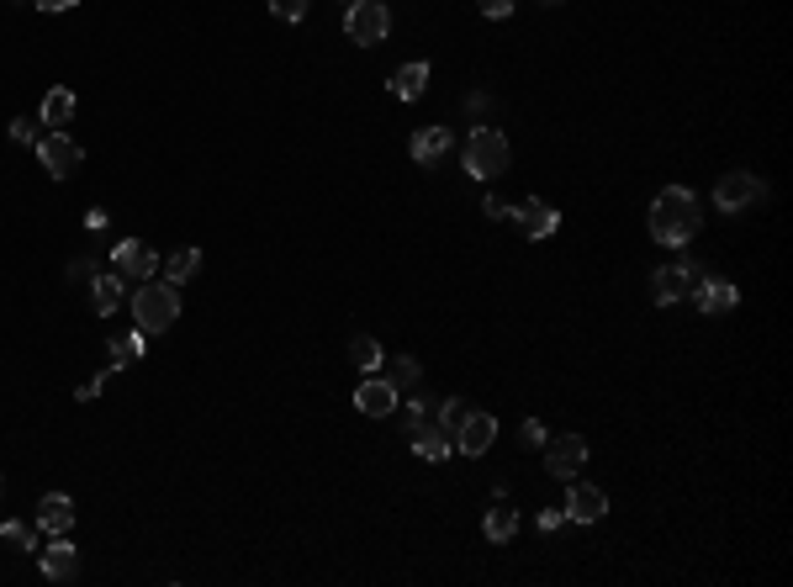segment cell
Masks as SVG:
<instances>
[{"instance_id":"6da1fadb","label":"cell","mask_w":793,"mask_h":587,"mask_svg":"<svg viewBox=\"0 0 793 587\" xmlns=\"http://www.w3.org/2000/svg\"><path fill=\"white\" fill-rule=\"evenodd\" d=\"M698 223H704V212H698V196L688 186H667L651 201V238H656V244L682 249L698 233Z\"/></svg>"},{"instance_id":"7a4b0ae2","label":"cell","mask_w":793,"mask_h":587,"mask_svg":"<svg viewBox=\"0 0 793 587\" xmlns=\"http://www.w3.org/2000/svg\"><path fill=\"white\" fill-rule=\"evenodd\" d=\"M175 318H180V297H175V286L170 281H143L138 291H133V328H143V334H164V328H175Z\"/></svg>"},{"instance_id":"3957f363","label":"cell","mask_w":793,"mask_h":587,"mask_svg":"<svg viewBox=\"0 0 793 587\" xmlns=\"http://www.w3.org/2000/svg\"><path fill=\"white\" fill-rule=\"evenodd\" d=\"M508 159H513L508 133H497V127H471V138H466V175L497 180V175L508 170Z\"/></svg>"},{"instance_id":"277c9868","label":"cell","mask_w":793,"mask_h":587,"mask_svg":"<svg viewBox=\"0 0 793 587\" xmlns=\"http://www.w3.org/2000/svg\"><path fill=\"white\" fill-rule=\"evenodd\" d=\"M386 32H392V11H386L381 0H355V6L344 11V38L349 43L376 48V43H386Z\"/></svg>"},{"instance_id":"5b68a950","label":"cell","mask_w":793,"mask_h":587,"mask_svg":"<svg viewBox=\"0 0 793 587\" xmlns=\"http://www.w3.org/2000/svg\"><path fill=\"white\" fill-rule=\"evenodd\" d=\"M762 196H767L762 175H751V170H730V175H719V186H714V207H719V212H751Z\"/></svg>"},{"instance_id":"8992f818","label":"cell","mask_w":793,"mask_h":587,"mask_svg":"<svg viewBox=\"0 0 793 587\" xmlns=\"http://www.w3.org/2000/svg\"><path fill=\"white\" fill-rule=\"evenodd\" d=\"M38 159H43V170H48L53 180H69V175L85 164V149L64 133V127H53V133L38 138Z\"/></svg>"},{"instance_id":"52a82bcc","label":"cell","mask_w":793,"mask_h":587,"mask_svg":"<svg viewBox=\"0 0 793 587\" xmlns=\"http://www.w3.org/2000/svg\"><path fill=\"white\" fill-rule=\"evenodd\" d=\"M698 281H704V270L688 265V260L661 265V270L651 275V297H656L661 307H672V302H682V297H693V286H698Z\"/></svg>"},{"instance_id":"ba28073f","label":"cell","mask_w":793,"mask_h":587,"mask_svg":"<svg viewBox=\"0 0 793 587\" xmlns=\"http://www.w3.org/2000/svg\"><path fill=\"white\" fill-rule=\"evenodd\" d=\"M545 471L550 476H561V482H571L582 466H587V439L582 434H556V439H545Z\"/></svg>"},{"instance_id":"9c48e42d","label":"cell","mask_w":793,"mask_h":587,"mask_svg":"<svg viewBox=\"0 0 793 587\" xmlns=\"http://www.w3.org/2000/svg\"><path fill=\"white\" fill-rule=\"evenodd\" d=\"M112 270L122 275V281H154V275H159V254L143 244V238H122V244L112 249Z\"/></svg>"},{"instance_id":"30bf717a","label":"cell","mask_w":793,"mask_h":587,"mask_svg":"<svg viewBox=\"0 0 793 587\" xmlns=\"http://www.w3.org/2000/svg\"><path fill=\"white\" fill-rule=\"evenodd\" d=\"M492 439H497V418L482 413V408H471L466 418H460V429H455V450L466 455V461H476V455L492 450Z\"/></svg>"},{"instance_id":"8fae6325","label":"cell","mask_w":793,"mask_h":587,"mask_svg":"<svg viewBox=\"0 0 793 587\" xmlns=\"http://www.w3.org/2000/svg\"><path fill=\"white\" fill-rule=\"evenodd\" d=\"M397 397H402V392H397L381 371H365V381L355 387V408H360L365 418H392V413H397Z\"/></svg>"},{"instance_id":"7c38bea8","label":"cell","mask_w":793,"mask_h":587,"mask_svg":"<svg viewBox=\"0 0 793 587\" xmlns=\"http://www.w3.org/2000/svg\"><path fill=\"white\" fill-rule=\"evenodd\" d=\"M513 223H519L524 238H550L561 228V212L550 207V201H540V196H524L519 207H513Z\"/></svg>"},{"instance_id":"4fadbf2b","label":"cell","mask_w":793,"mask_h":587,"mask_svg":"<svg viewBox=\"0 0 793 587\" xmlns=\"http://www.w3.org/2000/svg\"><path fill=\"white\" fill-rule=\"evenodd\" d=\"M603 513H608V492H603V487L571 482V492H566V519H571V524H598Z\"/></svg>"},{"instance_id":"5bb4252c","label":"cell","mask_w":793,"mask_h":587,"mask_svg":"<svg viewBox=\"0 0 793 587\" xmlns=\"http://www.w3.org/2000/svg\"><path fill=\"white\" fill-rule=\"evenodd\" d=\"M693 302H698V313H709V318H719V313H735V302H741V286H735V281H714V275H704V281L693 286Z\"/></svg>"},{"instance_id":"9a60e30c","label":"cell","mask_w":793,"mask_h":587,"mask_svg":"<svg viewBox=\"0 0 793 587\" xmlns=\"http://www.w3.org/2000/svg\"><path fill=\"white\" fill-rule=\"evenodd\" d=\"M38 556H43V577L48 582H75L80 577V550L69 545L64 535L53 540V545H38Z\"/></svg>"},{"instance_id":"2e32d148","label":"cell","mask_w":793,"mask_h":587,"mask_svg":"<svg viewBox=\"0 0 793 587\" xmlns=\"http://www.w3.org/2000/svg\"><path fill=\"white\" fill-rule=\"evenodd\" d=\"M450 149H455L450 127H418V133H413V143H408V154L423 164V170H434V164L445 159Z\"/></svg>"},{"instance_id":"e0dca14e","label":"cell","mask_w":793,"mask_h":587,"mask_svg":"<svg viewBox=\"0 0 793 587\" xmlns=\"http://www.w3.org/2000/svg\"><path fill=\"white\" fill-rule=\"evenodd\" d=\"M38 529H48V535H69V529H75V503H69V492H43Z\"/></svg>"},{"instance_id":"ac0fdd59","label":"cell","mask_w":793,"mask_h":587,"mask_svg":"<svg viewBox=\"0 0 793 587\" xmlns=\"http://www.w3.org/2000/svg\"><path fill=\"white\" fill-rule=\"evenodd\" d=\"M122 302H127V281H122L117 270H106V275H90V307H96L101 318H112Z\"/></svg>"},{"instance_id":"d6986e66","label":"cell","mask_w":793,"mask_h":587,"mask_svg":"<svg viewBox=\"0 0 793 587\" xmlns=\"http://www.w3.org/2000/svg\"><path fill=\"white\" fill-rule=\"evenodd\" d=\"M408 439H413V450L423 455V461H445V455L455 450V439H450V429H439L434 418H423V424H418V429H413Z\"/></svg>"},{"instance_id":"ffe728a7","label":"cell","mask_w":793,"mask_h":587,"mask_svg":"<svg viewBox=\"0 0 793 587\" xmlns=\"http://www.w3.org/2000/svg\"><path fill=\"white\" fill-rule=\"evenodd\" d=\"M423 90H429V64H423V59L402 64L397 75H392V96H397V101H418Z\"/></svg>"},{"instance_id":"44dd1931","label":"cell","mask_w":793,"mask_h":587,"mask_svg":"<svg viewBox=\"0 0 793 587\" xmlns=\"http://www.w3.org/2000/svg\"><path fill=\"white\" fill-rule=\"evenodd\" d=\"M196 270H201V249H196V244H186V249H175L170 260L159 265V281H170V286H186Z\"/></svg>"},{"instance_id":"7402d4cb","label":"cell","mask_w":793,"mask_h":587,"mask_svg":"<svg viewBox=\"0 0 793 587\" xmlns=\"http://www.w3.org/2000/svg\"><path fill=\"white\" fill-rule=\"evenodd\" d=\"M69 117H75V90L53 85L43 96V127H69Z\"/></svg>"},{"instance_id":"603a6c76","label":"cell","mask_w":793,"mask_h":587,"mask_svg":"<svg viewBox=\"0 0 793 587\" xmlns=\"http://www.w3.org/2000/svg\"><path fill=\"white\" fill-rule=\"evenodd\" d=\"M513 535H519V513L497 498V503L487 508V540H492V545H508Z\"/></svg>"},{"instance_id":"cb8c5ba5","label":"cell","mask_w":793,"mask_h":587,"mask_svg":"<svg viewBox=\"0 0 793 587\" xmlns=\"http://www.w3.org/2000/svg\"><path fill=\"white\" fill-rule=\"evenodd\" d=\"M0 540H6L11 550H22V556H38V524L32 519H6L0 524Z\"/></svg>"},{"instance_id":"d4e9b609","label":"cell","mask_w":793,"mask_h":587,"mask_svg":"<svg viewBox=\"0 0 793 587\" xmlns=\"http://www.w3.org/2000/svg\"><path fill=\"white\" fill-rule=\"evenodd\" d=\"M143 350H149V334H143V328H133V334H117V339H112V371H122V365H138Z\"/></svg>"},{"instance_id":"484cf974","label":"cell","mask_w":793,"mask_h":587,"mask_svg":"<svg viewBox=\"0 0 793 587\" xmlns=\"http://www.w3.org/2000/svg\"><path fill=\"white\" fill-rule=\"evenodd\" d=\"M381 376H386V381H392V387H397V392H408V387H418V381H423V365H418L413 355H397V360H392V365H386V371H381Z\"/></svg>"},{"instance_id":"4316f807","label":"cell","mask_w":793,"mask_h":587,"mask_svg":"<svg viewBox=\"0 0 793 587\" xmlns=\"http://www.w3.org/2000/svg\"><path fill=\"white\" fill-rule=\"evenodd\" d=\"M349 360H355L360 371H381V365H386V360H381V344H376V339H365V334H360L355 344H349Z\"/></svg>"},{"instance_id":"83f0119b","label":"cell","mask_w":793,"mask_h":587,"mask_svg":"<svg viewBox=\"0 0 793 587\" xmlns=\"http://www.w3.org/2000/svg\"><path fill=\"white\" fill-rule=\"evenodd\" d=\"M466 413H471V408H466L460 397H445V402L434 408V424H439V429H450V439H455V429H460V418H466Z\"/></svg>"},{"instance_id":"f1b7e54d","label":"cell","mask_w":793,"mask_h":587,"mask_svg":"<svg viewBox=\"0 0 793 587\" xmlns=\"http://www.w3.org/2000/svg\"><path fill=\"white\" fill-rule=\"evenodd\" d=\"M270 11L281 16V22H302V16L312 11V0H270Z\"/></svg>"},{"instance_id":"f546056e","label":"cell","mask_w":793,"mask_h":587,"mask_svg":"<svg viewBox=\"0 0 793 587\" xmlns=\"http://www.w3.org/2000/svg\"><path fill=\"white\" fill-rule=\"evenodd\" d=\"M519 445H524V450H540V445H545V424H540V418H524Z\"/></svg>"},{"instance_id":"4dcf8cb0","label":"cell","mask_w":793,"mask_h":587,"mask_svg":"<svg viewBox=\"0 0 793 587\" xmlns=\"http://www.w3.org/2000/svg\"><path fill=\"white\" fill-rule=\"evenodd\" d=\"M11 138H16V143H32V149H38V122H32V117H16V122H11Z\"/></svg>"},{"instance_id":"1f68e13d","label":"cell","mask_w":793,"mask_h":587,"mask_svg":"<svg viewBox=\"0 0 793 587\" xmlns=\"http://www.w3.org/2000/svg\"><path fill=\"white\" fill-rule=\"evenodd\" d=\"M106 381H112V371H101V376H85L80 387H75V397H80V402H90V397H101V387H106Z\"/></svg>"},{"instance_id":"d6a6232c","label":"cell","mask_w":793,"mask_h":587,"mask_svg":"<svg viewBox=\"0 0 793 587\" xmlns=\"http://www.w3.org/2000/svg\"><path fill=\"white\" fill-rule=\"evenodd\" d=\"M482 212L492 217V223H503V217H508L513 207H508V201H503V196H497V191H487V201H482Z\"/></svg>"},{"instance_id":"836d02e7","label":"cell","mask_w":793,"mask_h":587,"mask_svg":"<svg viewBox=\"0 0 793 587\" xmlns=\"http://www.w3.org/2000/svg\"><path fill=\"white\" fill-rule=\"evenodd\" d=\"M476 6H482V16H492V22H503L513 11V0H476Z\"/></svg>"},{"instance_id":"e575fe53","label":"cell","mask_w":793,"mask_h":587,"mask_svg":"<svg viewBox=\"0 0 793 587\" xmlns=\"http://www.w3.org/2000/svg\"><path fill=\"white\" fill-rule=\"evenodd\" d=\"M561 524H566V508H545V513H540V529H545V535H556Z\"/></svg>"},{"instance_id":"d590c367","label":"cell","mask_w":793,"mask_h":587,"mask_svg":"<svg viewBox=\"0 0 793 587\" xmlns=\"http://www.w3.org/2000/svg\"><path fill=\"white\" fill-rule=\"evenodd\" d=\"M32 6H43V11H75L80 0H32Z\"/></svg>"},{"instance_id":"8d00e7d4","label":"cell","mask_w":793,"mask_h":587,"mask_svg":"<svg viewBox=\"0 0 793 587\" xmlns=\"http://www.w3.org/2000/svg\"><path fill=\"white\" fill-rule=\"evenodd\" d=\"M545 6H556V0H545Z\"/></svg>"}]
</instances>
